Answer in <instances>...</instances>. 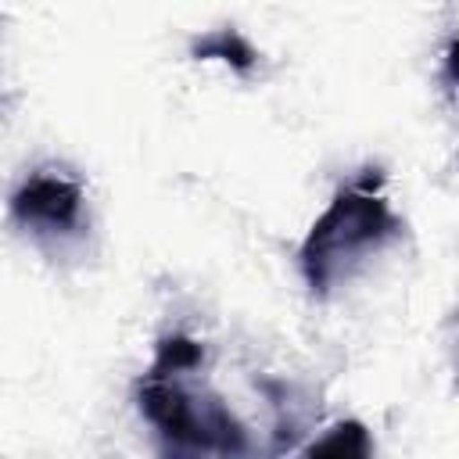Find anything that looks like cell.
<instances>
[{
    "instance_id": "3",
    "label": "cell",
    "mask_w": 459,
    "mask_h": 459,
    "mask_svg": "<svg viewBox=\"0 0 459 459\" xmlns=\"http://www.w3.org/2000/svg\"><path fill=\"white\" fill-rule=\"evenodd\" d=\"M11 219L43 251L65 255L86 237V190L65 169H36L11 194Z\"/></svg>"
},
{
    "instance_id": "5",
    "label": "cell",
    "mask_w": 459,
    "mask_h": 459,
    "mask_svg": "<svg viewBox=\"0 0 459 459\" xmlns=\"http://www.w3.org/2000/svg\"><path fill=\"white\" fill-rule=\"evenodd\" d=\"M308 452H359L362 455V452H369V437H366L362 423H341V427H333L330 437L312 441Z\"/></svg>"
},
{
    "instance_id": "2",
    "label": "cell",
    "mask_w": 459,
    "mask_h": 459,
    "mask_svg": "<svg viewBox=\"0 0 459 459\" xmlns=\"http://www.w3.org/2000/svg\"><path fill=\"white\" fill-rule=\"evenodd\" d=\"M380 169L351 176L305 233L298 247V269L312 298H333L341 287L362 276L373 258H380L391 244L402 240L405 226L380 194Z\"/></svg>"
},
{
    "instance_id": "7",
    "label": "cell",
    "mask_w": 459,
    "mask_h": 459,
    "mask_svg": "<svg viewBox=\"0 0 459 459\" xmlns=\"http://www.w3.org/2000/svg\"><path fill=\"white\" fill-rule=\"evenodd\" d=\"M455 384H459V366H455Z\"/></svg>"
},
{
    "instance_id": "6",
    "label": "cell",
    "mask_w": 459,
    "mask_h": 459,
    "mask_svg": "<svg viewBox=\"0 0 459 459\" xmlns=\"http://www.w3.org/2000/svg\"><path fill=\"white\" fill-rule=\"evenodd\" d=\"M445 79L459 90V36L448 43V50H445Z\"/></svg>"
},
{
    "instance_id": "4",
    "label": "cell",
    "mask_w": 459,
    "mask_h": 459,
    "mask_svg": "<svg viewBox=\"0 0 459 459\" xmlns=\"http://www.w3.org/2000/svg\"><path fill=\"white\" fill-rule=\"evenodd\" d=\"M194 54H197V57H222V61H230L237 72H247V68L255 65V50H251L247 39L237 36L233 29H222V32H212V36L197 39V43H194Z\"/></svg>"
},
{
    "instance_id": "1",
    "label": "cell",
    "mask_w": 459,
    "mask_h": 459,
    "mask_svg": "<svg viewBox=\"0 0 459 459\" xmlns=\"http://www.w3.org/2000/svg\"><path fill=\"white\" fill-rule=\"evenodd\" d=\"M136 409L169 455H247V427L204 377V344L186 333L158 341L136 384Z\"/></svg>"
}]
</instances>
